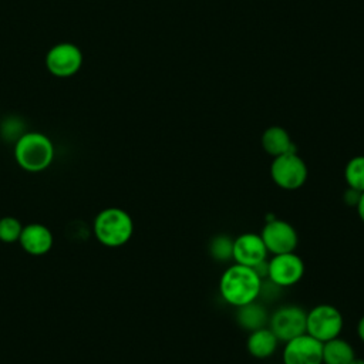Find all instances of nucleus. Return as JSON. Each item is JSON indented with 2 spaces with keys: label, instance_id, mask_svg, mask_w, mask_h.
<instances>
[{
  "label": "nucleus",
  "instance_id": "1",
  "mask_svg": "<svg viewBox=\"0 0 364 364\" xmlns=\"http://www.w3.org/2000/svg\"><path fill=\"white\" fill-rule=\"evenodd\" d=\"M262 282L253 267L233 262L220 274L219 294L225 303L236 309L260 297Z\"/></svg>",
  "mask_w": 364,
  "mask_h": 364
},
{
  "label": "nucleus",
  "instance_id": "2",
  "mask_svg": "<svg viewBox=\"0 0 364 364\" xmlns=\"http://www.w3.org/2000/svg\"><path fill=\"white\" fill-rule=\"evenodd\" d=\"M14 159L27 172H41L54 159V144L43 132L26 131L14 141Z\"/></svg>",
  "mask_w": 364,
  "mask_h": 364
},
{
  "label": "nucleus",
  "instance_id": "3",
  "mask_svg": "<svg viewBox=\"0 0 364 364\" xmlns=\"http://www.w3.org/2000/svg\"><path fill=\"white\" fill-rule=\"evenodd\" d=\"M92 230L101 245L107 247H121L132 237L134 220L125 209L111 206L97 213Z\"/></svg>",
  "mask_w": 364,
  "mask_h": 364
},
{
  "label": "nucleus",
  "instance_id": "4",
  "mask_svg": "<svg viewBox=\"0 0 364 364\" xmlns=\"http://www.w3.org/2000/svg\"><path fill=\"white\" fill-rule=\"evenodd\" d=\"M307 176V165L297 151L274 156L270 164V178L283 191L300 189L306 183Z\"/></svg>",
  "mask_w": 364,
  "mask_h": 364
},
{
  "label": "nucleus",
  "instance_id": "5",
  "mask_svg": "<svg viewBox=\"0 0 364 364\" xmlns=\"http://www.w3.org/2000/svg\"><path fill=\"white\" fill-rule=\"evenodd\" d=\"M343 324L341 311L328 303L317 304L306 313V333L321 343L338 337Z\"/></svg>",
  "mask_w": 364,
  "mask_h": 364
},
{
  "label": "nucleus",
  "instance_id": "6",
  "mask_svg": "<svg viewBox=\"0 0 364 364\" xmlns=\"http://www.w3.org/2000/svg\"><path fill=\"white\" fill-rule=\"evenodd\" d=\"M259 235L270 255L294 252L299 245V235L294 226L287 220L274 218L273 215L266 218Z\"/></svg>",
  "mask_w": 364,
  "mask_h": 364
},
{
  "label": "nucleus",
  "instance_id": "7",
  "mask_svg": "<svg viewBox=\"0 0 364 364\" xmlns=\"http://www.w3.org/2000/svg\"><path fill=\"white\" fill-rule=\"evenodd\" d=\"M82 51L74 43L63 41L54 44L46 54L44 63L47 71L57 78L75 75L82 67Z\"/></svg>",
  "mask_w": 364,
  "mask_h": 364
},
{
  "label": "nucleus",
  "instance_id": "8",
  "mask_svg": "<svg viewBox=\"0 0 364 364\" xmlns=\"http://www.w3.org/2000/svg\"><path fill=\"white\" fill-rule=\"evenodd\" d=\"M306 310L297 304H283L269 316V328L279 341L286 343L306 333Z\"/></svg>",
  "mask_w": 364,
  "mask_h": 364
},
{
  "label": "nucleus",
  "instance_id": "9",
  "mask_svg": "<svg viewBox=\"0 0 364 364\" xmlns=\"http://www.w3.org/2000/svg\"><path fill=\"white\" fill-rule=\"evenodd\" d=\"M304 262L296 252L272 255L267 259V280L277 287H291L304 276Z\"/></svg>",
  "mask_w": 364,
  "mask_h": 364
},
{
  "label": "nucleus",
  "instance_id": "10",
  "mask_svg": "<svg viewBox=\"0 0 364 364\" xmlns=\"http://www.w3.org/2000/svg\"><path fill=\"white\" fill-rule=\"evenodd\" d=\"M283 364H323V343L304 333L284 343Z\"/></svg>",
  "mask_w": 364,
  "mask_h": 364
},
{
  "label": "nucleus",
  "instance_id": "11",
  "mask_svg": "<svg viewBox=\"0 0 364 364\" xmlns=\"http://www.w3.org/2000/svg\"><path fill=\"white\" fill-rule=\"evenodd\" d=\"M267 249L259 233L245 232L233 239V262L255 267L267 259Z\"/></svg>",
  "mask_w": 364,
  "mask_h": 364
},
{
  "label": "nucleus",
  "instance_id": "12",
  "mask_svg": "<svg viewBox=\"0 0 364 364\" xmlns=\"http://www.w3.org/2000/svg\"><path fill=\"white\" fill-rule=\"evenodd\" d=\"M18 243L28 255L43 256L51 250L54 236L46 225L33 222L23 226Z\"/></svg>",
  "mask_w": 364,
  "mask_h": 364
},
{
  "label": "nucleus",
  "instance_id": "13",
  "mask_svg": "<svg viewBox=\"0 0 364 364\" xmlns=\"http://www.w3.org/2000/svg\"><path fill=\"white\" fill-rule=\"evenodd\" d=\"M279 343L280 341L274 333L269 328V326H266L249 333L246 338V350L253 358L264 360L276 353Z\"/></svg>",
  "mask_w": 364,
  "mask_h": 364
},
{
  "label": "nucleus",
  "instance_id": "14",
  "mask_svg": "<svg viewBox=\"0 0 364 364\" xmlns=\"http://www.w3.org/2000/svg\"><path fill=\"white\" fill-rule=\"evenodd\" d=\"M260 142L263 151L273 158L287 152H296V145L291 141L289 132L279 125L266 128L262 134Z\"/></svg>",
  "mask_w": 364,
  "mask_h": 364
},
{
  "label": "nucleus",
  "instance_id": "15",
  "mask_svg": "<svg viewBox=\"0 0 364 364\" xmlns=\"http://www.w3.org/2000/svg\"><path fill=\"white\" fill-rule=\"evenodd\" d=\"M269 316L270 314L267 310L260 303H257V300L236 307V321L243 330L249 333L266 327L269 324Z\"/></svg>",
  "mask_w": 364,
  "mask_h": 364
},
{
  "label": "nucleus",
  "instance_id": "16",
  "mask_svg": "<svg viewBox=\"0 0 364 364\" xmlns=\"http://www.w3.org/2000/svg\"><path fill=\"white\" fill-rule=\"evenodd\" d=\"M354 357V347L340 336L323 343V364H348Z\"/></svg>",
  "mask_w": 364,
  "mask_h": 364
},
{
  "label": "nucleus",
  "instance_id": "17",
  "mask_svg": "<svg viewBox=\"0 0 364 364\" xmlns=\"http://www.w3.org/2000/svg\"><path fill=\"white\" fill-rule=\"evenodd\" d=\"M344 181L348 188L364 192V155L353 156L346 164Z\"/></svg>",
  "mask_w": 364,
  "mask_h": 364
},
{
  "label": "nucleus",
  "instance_id": "18",
  "mask_svg": "<svg viewBox=\"0 0 364 364\" xmlns=\"http://www.w3.org/2000/svg\"><path fill=\"white\" fill-rule=\"evenodd\" d=\"M210 257L216 262L233 260V239L228 235H216L209 242Z\"/></svg>",
  "mask_w": 364,
  "mask_h": 364
},
{
  "label": "nucleus",
  "instance_id": "19",
  "mask_svg": "<svg viewBox=\"0 0 364 364\" xmlns=\"http://www.w3.org/2000/svg\"><path fill=\"white\" fill-rule=\"evenodd\" d=\"M23 226L24 225L14 216L0 218V240L4 243L18 242Z\"/></svg>",
  "mask_w": 364,
  "mask_h": 364
},
{
  "label": "nucleus",
  "instance_id": "20",
  "mask_svg": "<svg viewBox=\"0 0 364 364\" xmlns=\"http://www.w3.org/2000/svg\"><path fill=\"white\" fill-rule=\"evenodd\" d=\"M360 193H361V192H358V191L351 189V188L347 186V189H346L344 193H343V199H344V202H346L347 205L355 208V205H357V202H358V198H360Z\"/></svg>",
  "mask_w": 364,
  "mask_h": 364
},
{
  "label": "nucleus",
  "instance_id": "21",
  "mask_svg": "<svg viewBox=\"0 0 364 364\" xmlns=\"http://www.w3.org/2000/svg\"><path fill=\"white\" fill-rule=\"evenodd\" d=\"M355 210H357V215H358L360 220L364 223V192L360 193L358 202H357V205H355Z\"/></svg>",
  "mask_w": 364,
  "mask_h": 364
},
{
  "label": "nucleus",
  "instance_id": "22",
  "mask_svg": "<svg viewBox=\"0 0 364 364\" xmlns=\"http://www.w3.org/2000/svg\"><path fill=\"white\" fill-rule=\"evenodd\" d=\"M357 336L361 340V343L364 344V314L361 316V318L357 323Z\"/></svg>",
  "mask_w": 364,
  "mask_h": 364
},
{
  "label": "nucleus",
  "instance_id": "23",
  "mask_svg": "<svg viewBox=\"0 0 364 364\" xmlns=\"http://www.w3.org/2000/svg\"><path fill=\"white\" fill-rule=\"evenodd\" d=\"M348 364H364V358H361V357H354Z\"/></svg>",
  "mask_w": 364,
  "mask_h": 364
}]
</instances>
